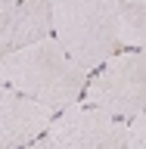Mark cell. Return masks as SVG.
I'll list each match as a JSON object with an SVG mask.
<instances>
[{"label":"cell","instance_id":"8","mask_svg":"<svg viewBox=\"0 0 146 149\" xmlns=\"http://www.w3.org/2000/svg\"><path fill=\"white\" fill-rule=\"evenodd\" d=\"M124 149H146V115H134L124 124Z\"/></svg>","mask_w":146,"mask_h":149},{"label":"cell","instance_id":"9","mask_svg":"<svg viewBox=\"0 0 146 149\" xmlns=\"http://www.w3.org/2000/svg\"><path fill=\"white\" fill-rule=\"evenodd\" d=\"M22 149H47V146L41 143V140H31V143H28V146H22Z\"/></svg>","mask_w":146,"mask_h":149},{"label":"cell","instance_id":"6","mask_svg":"<svg viewBox=\"0 0 146 149\" xmlns=\"http://www.w3.org/2000/svg\"><path fill=\"white\" fill-rule=\"evenodd\" d=\"M50 0H22L0 9V56L50 37Z\"/></svg>","mask_w":146,"mask_h":149},{"label":"cell","instance_id":"7","mask_svg":"<svg viewBox=\"0 0 146 149\" xmlns=\"http://www.w3.org/2000/svg\"><path fill=\"white\" fill-rule=\"evenodd\" d=\"M146 40V0H118V47L140 50Z\"/></svg>","mask_w":146,"mask_h":149},{"label":"cell","instance_id":"5","mask_svg":"<svg viewBox=\"0 0 146 149\" xmlns=\"http://www.w3.org/2000/svg\"><path fill=\"white\" fill-rule=\"evenodd\" d=\"M56 109L0 87V149H22L47 130Z\"/></svg>","mask_w":146,"mask_h":149},{"label":"cell","instance_id":"4","mask_svg":"<svg viewBox=\"0 0 146 149\" xmlns=\"http://www.w3.org/2000/svg\"><path fill=\"white\" fill-rule=\"evenodd\" d=\"M47 149H124V121L93 106H65L41 134Z\"/></svg>","mask_w":146,"mask_h":149},{"label":"cell","instance_id":"10","mask_svg":"<svg viewBox=\"0 0 146 149\" xmlns=\"http://www.w3.org/2000/svg\"><path fill=\"white\" fill-rule=\"evenodd\" d=\"M16 3H22V0H0V9H6V6H16Z\"/></svg>","mask_w":146,"mask_h":149},{"label":"cell","instance_id":"3","mask_svg":"<svg viewBox=\"0 0 146 149\" xmlns=\"http://www.w3.org/2000/svg\"><path fill=\"white\" fill-rule=\"evenodd\" d=\"M84 106L112 118H134L146 109V62L140 50L109 56L100 72L84 84Z\"/></svg>","mask_w":146,"mask_h":149},{"label":"cell","instance_id":"2","mask_svg":"<svg viewBox=\"0 0 146 149\" xmlns=\"http://www.w3.org/2000/svg\"><path fill=\"white\" fill-rule=\"evenodd\" d=\"M50 34L87 72L118 50V0H50Z\"/></svg>","mask_w":146,"mask_h":149},{"label":"cell","instance_id":"1","mask_svg":"<svg viewBox=\"0 0 146 149\" xmlns=\"http://www.w3.org/2000/svg\"><path fill=\"white\" fill-rule=\"evenodd\" d=\"M87 74L90 72L75 62L53 34L0 56V87H9L50 109L72 106L84 93Z\"/></svg>","mask_w":146,"mask_h":149}]
</instances>
